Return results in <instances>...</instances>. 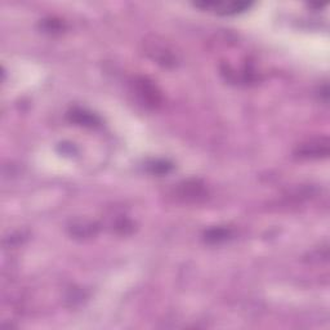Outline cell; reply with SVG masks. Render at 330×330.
<instances>
[{
  "label": "cell",
  "instance_id": "cell-3",
  "mask_svg": "<svg viewBox=\"0 0 330 330\" xmlns=\"http://www.w3.org/2000/svg\"><path fill=\"white\" fill-rule=\"evenodd\" d=\"M71 119L76 123H79V124H84V125H94L97 124L98 120L94 116H92L91 114H87L84 111H74L73 115H71Z\"/></svg>",
  "mask_w": 330,
  "mask_h": 330
},
{
  "label": "cell",
  "instance_id": "cell-2",
  "mask_svg": "<svg viewBox=\"0 0 330 330\" xmlns=\"http://www.w3.org/2000/svg\"><path fill=\"white\" fill-rule=\"evenodd\" d=\"M300 155L302 156H321V155H324L326 156L327 155V141H325L324 143L320 141L317 142H309L308 145H303L302 149H300Z\"/></svg>",
  "mask_w": 330,
  "mask_h": 330
},
{
  "label": "cell",
  "instance_id": "cell-4",
  "mask_svg": "<svg viewBox=\"0 0 330 330\" xmlns=\"http://www.w3.org/2000/svg\"><path fill=\"white\" fill-rule=\"evenodd\" d=\"M230 236V231L224 230V228H214V230H210L209 232L206 233V240L208 241L213 242H218L221 240H226Z\"/></svg>",
  "mask_w": 330,
  "mask_h": 330
},
{
  "label": "cell",
  "instance_id": "cell-1",
  "mask_svg": "<svg viewBox=\"0 0 330 330\" xmlns=\"http://www.w3.org/2000/svg\"><path fill=\"white\" fill-rule=\"evenodd\" d=\"M195 7L203 11L217 13L219 16H235L245 12L251 7L249 2H219V0H209V2H197Z\"/></svg>",
  "mask_w": 330,
  "mask_h": 330
}]
</instances>
